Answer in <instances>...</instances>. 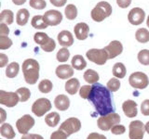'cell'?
<instances>
[{"mask_svg":"<svg viewBox=\"0 0 149 139\" xmlns=\"http://www.w3.org/2000/svg\"><path fill=\"white\" fill-rule=\"evenodd\" d=\"M19 70H20V65L17 62H11L6 69V76L8 78H14L18 75Z\"/></svg>","mask_w":149,"mask_h":139,"instance_id":"31","label":"cell"},{"mask_svg":"<svg viewBox=\"0 0 149 139\" xmlns=\"http://www.w3.org/2000/svg\"><path fill=\"white\" fill-rule=\"evenodd\" d=\"M67 137L68 136H66V133L60 131V130L53 132L50 136V139H67Z\"/></svg>","mask_w":149,"mask_h":139,"instance_id":"43","label":"cell"},{"mask_svg":"<svg viewBox=\"0 0 149 139\" xmlns=\"http://www.w3.org/2000/svg\"><path fill=\"white\" fill-rule=\"evenodd\" d=\"M74 32L78 40H86L90 32V27L85 22H79L74 26Z\"/></svg>","mask_w":149,"mask_h":139,"instance_id":"16","label":"cell"},{"mask_svg":"<svg viewBox=\"0 0 149 139\" xmlns=\"http://www.w3.org/2000/svg\"><path fill=\"white\" fill-rule=\"evenodd\" d=\"M104 49L106 50L107 54H108L109 59H113L119 56L123 51V45L121 44V42L118 40L111 41L109 45H107Z\"/></svg>","mask_w":149,"mask_h":139,"instance_id":"14","label":"cell"},{"mask_svg":"<svg viewBox=\"0 0 149 139\" xmlns=\"http://www.w3.org/2000/svg\"><path fill=\"white\" fill-rule=\"evenodd\" d=\"M144 127H146V132L147 133H149V122H146V124L144 125Z\"/></svg>","mask_w":149,"mask_h":139,"instance_id":"53","label":"cell"},{"mask_svg":"<svg viewBox=\"0 0 149 139\" xmlns=\"http://www.w3.org/2000/svg\"><path fill=\"white\" fill-rule=\"evenodd\" d=\"M52 88H53L52 83H51V81L48 80V79L42 80L38 85V89L43 94H48V93H49L52 90Z\"/></svg>","mask_w":149,"mask_h":139,"instance_id":"33","label":"cell"},{"mask_svg":"<svg viewBox=\"0 0 149 139\" xmlns=\"http://www.w3.org/2000/svg\"><path fill=\"white\" fill-rule=\"evenodd\" d=\"M146 24H147V26L149 27V16L147 17V20H146Z\"/></svg>","mask_w":149,"mask_h":139,"instance_id":"54","label":"cell"},{"mask_svg":"<svg viewBox=\"0 0 149 139\" xmlns=\"http://www.w3.org/2000/svg\"><path fill=\"white\" fill-rule=\"evenodd\" d=\"M12 45V40L8 36H0V49L5 50Z\"/></svg>","mask_w":149,"mask_h":139,"instance_id":"39","label":"cell"},{"mask_svg":"<svg viewBox=\"0 0 149 139\" xmlns=\"http://www.w3.org/2000/svg\"><path fill=\"white\" fill-rule=\"evenodd\" d=\"M60 119L61 117L57 112H50L45 117V122L49 127H55L58 125Z\"/></svg>","mask_w":149,"mask_h":139,"instance_id":"29","label":"cell"},{"mask_svg":"<svg viewBox=\"0 0 149 139\" xmlns=\"http://www.w3.org/2000/svg\"><path fill=\"white\" fill-rule=\"evenodd\" d=\"M71 65L74 69L77 70V71H81L87 67V62L81 55H76L72 58Z\"/></svg>","mask_w":149,"mask_h":139,"instance_id":"23","label":"cell"},{"mask_svg":"<svg viewBox=\"0 0 149 139\" xmlns=\"http://www.w3.org/2000/svg\"><path fill=\"white\" fill-rule=\"evenodd\" d=\"M26 2V0H12V3L16 6H22Z\"/></svg>","mask_w":149,"mask_h":139,"instance_id":"52","label":"cell"},{"mask_svg":"<svg viewBox=\"0 0 149 139\" xmlns=\"http://www.w3.org/2000/svg\"><path fill=\"white\" fill-rule=\"evenodd\" d=\"M113 9L112 6L106 1H101L97 3V5L92 8L91 12V19L96 22H101L104 21L106 18H108L111 14Z\"/></svg>","mask_w":149,"mask_h":139,"instance_id":"3","label":"cell"},{"mask_svg":"<svg viewBox=\"0 0 149 139\" xmlns=\"http://www.w3.org/2000/svg\"><path fill=\"white\" fill-rule=\"evenodd\" d=\"M29 5L33 8L38 9V10L44 9L47 7V3L45 0H30Z\"/></svg>","mask_w":149,"mask_h":139,"instance_id":"40","label":"cell"},{"mask_svg":"<svg viewBox=\"0 0 149 139\" xmlns=\"http://www.w3.org/2000/svg\"><path fill=\"white\" fill-rule=\"evenodd\" d=\"M0 114H1V116H0V122L4 123L5 120L7 118V113H6V111L4 110V109H0Z\"/></svg>","mask_w":149,"mask_h":139,"instance_id":"51","label":"cell"},{"mask_svg":"<svg viewBox=\"0 0 149 139\" xmlns=\"http://www.w3.org/2000/svg\"><path fill=\"white\" fill-rule=\"evenodd\" d=\"M129 83L130 86L135 88V89H144L148 86L149 80L146 73L142 72H136L130 74Z\"/></svg>","mask_w":149,"mask_h":139,"instance_id":"6","label":"cell"},{"mask_svg":"<svg viewBox=\"0 0 149 139\" xmlns=\"http://www.w3.org/2000/svg\"><path fill=\"white\" fill-rule=\"evenodd\" d=\"M50 37H49V35L45 34V32H38L35 34L34 35V40L36 44H38L40 46L46 45L48 42L49 41Z\"/></svg>","mask_w":149,"mask_h":139,"instance_id":"32","label":"cell"},{"mask_svg":"<svg viewBox=\"0 0 149 139\" xmlns=\"http://www.w3.org/2000/svg\"><path fill=\"white\" fill-rule=\"evenodd\" d=\"M30 13L26 8H21L16 14V22L18 25L24 26L27 24L28 21H29Z\"/></svg>","mask_w":149,"mask_h":139,"instance_id":"21","label":"cell"},{"mask_svg":"<svg viewBox=\"0 0 149 139\" xmlns=\"http://www.w3.org/2000/svg\"><path fill=\"white\" fill-rule=\"evenodd\" d=\"M120 116L118 113H110L108 115L101 116L97 120V125L102 131H109L115 125L120 122Z\"/></svg>","mask_w":149,"mask_h":139,"instance_id":"4","label":"cell"},{"mask_svg":"<svg viewBox=\"0 0 149 139\" xmlns=\"http://www.w3.org/2000/svg\"><path fill=\"white\" fill-rule=\"evenodd\" d=\"M87 139H107L104 134L98 133H91L88 136Z\"/></svg>","mask_w":149,"mask_h":139,"instance_id":"50","label":"cell"},{"mask_svg":"<svg viewBox=\"0 0 149 139\" xmlns=\"http://www.w3.org/2000/svg\"><path fill=\"white\" fill-rule=\"evenodd\" d=\"M64 14L69 21H73L77 17V8L74 4H69L65 7Z\"/></svg>","mask_w":149,"mask_h":139,"instance_id":"30","label":"cell"},{"mask_svg":"<svg viewBox=\"0 0 149 139\" xmlns=\"http://www.w3.org/2000/svg\"><path fill=\"white\" fill-rule=\"evenodd\" d=\"M70 57V52L69 50L67 49V47H63L61 48L58 52H57V55H56V58H57V60L59 62H66L68 58Z\"/></svg>","mask_w":149,"mask_h":139,"instance_id":"34","label":"cell"},{"mask_svg":"<svg viewBox=\"0 0 149 139\" xmlns=\"http://www.w3.org/2000/svg\"><path fill=\"white\" fill-rule=\"evenodd\" d=\"M0 21L7 25L12 24L14 21V14L10 9H4L0 14Z\"/></svg>","mask_w":149,"mask_h":139,"instance_id":"27","label":"cell"},{"mask_svg":"<svg viewBox=\"0 0 149 139\" xmlns=\"http://www.w3.org/2000/svg\"><path fill=\"white\" fill-rule=\"evenodd\" d=\"M135 38L139 43H147V42H149V31L146 28H140L135 32Z\"/></svg>","mask_w":149,"mask_h":139,"instance_id":"26","label":"cell"},{"mask_svg":"<svg viewBox=\"0 0 149 139\" xmlns=\"http://www.w3.org/2000/svg\"><path fill=\"white\" fill-rule=\"evenodd\" d=\"M21 139H44L43 136H40V134H36V133H30V134H24L22 136Z\"/></svg>","mask_w":149,"mask_h":139,"instance_id":"47","label":"cell"},{"mask_svg":"<svg viewBox=\"0 0 149 139\" xmlns=\"http://www.w3.org/2000/svg\"><path fill=\"white\" fill-rule=\"evenodd\" d=\"M116 4L121 8H127L132 4V0H116Z\"/></svg>","mask_w":149,"mask_h":139,"instance_id":"46","label":"cell"},{"mask_svg":"<svg viewBox=\"0 0 149 139\" xmlns=\"http://www.w3.org/2000/svg\"><path fill=\"white\" fill-rule=\"evenodd\" d=\"M86 57L90 61L95 63L97 65H104L107 60L109 59L108 54L104 48L98 49V48H91L87 51Z\"/></svg>","mask_w":149,"mask_h":139,"instance_id":"5","label":"cell"},{"mask_svg":"<svg viewBox=\"0 0 149 139\" xmlns=\"http://www.w3.org/2000/svg\"><path fill=\"white\" fill-rule=\"evenodd\" d=\"M141 112L144 116H149V99H146L142 103Z\"/></svg>","mask_w":149,"mask_h":139,"instance_id":"44","label":"cell"},{"mask_svg":"<svg viewBox=\"0 0 149 139\" xmlns=\"http://www.w3.org/2000/svg\"><path fill=\"white\" fill-rule=\"evenodd\" d=\"M55 72L58 78L62 80H66L74 75V68L68 64H63L56 68Z\"/></svg>","mask_w":149,"mask_h":139,"instance_id":"15","label":"cell"},{"mask_svg":"<svg viewBox=\"0 0 149 139\" xmlns=\"http://www.w3.org/2000/svg\"><path fill=\"white\" fill-rule=\"evenodd\" d=\"M106 87L108 88V90L110 92H116L118 91V89L120 88V81L118 80V78H111L110 80L107 83Z\"/></svg>","mask_w":149,"mask_h":139,"instance_id":"37","label":"cell"},{"mask_svg":"<svg viewBox=\"0 0 149 139\" xmlns=\"http://www.w3.org/2000/svg\"><path fill=\"white\" fill-rule=\"evenodd\" d=\"M83 77H84V80L88 83H90V85H95V83H97V82L100 80V76H99V74H98V72L91 69L87 70V71L84 72Z\"/></svg>","mask_w":149,"mask_h":139,"instance_id":"22","label":"cell"},{"mask_svg":"<svg viewBox=\"0 0 149 139\" xmlns=\"http://www.w3.org/2000/svg\"><path fill=\"white\" fill-rule=\"evenodd\" d=\"M39 63L34 58H27L22 63L24 80L29 85H35L39 78Z\"/></svg>","mask_w":149,"mask_h":139,"instance_id":"2","label":"cell"},{"mask_svg":"<svg viewBox=\"0 0 149 139\" xmlns=\"http://www.w3.org/2000/svg\"><path fill=\"white\" fill-rule=\"evenodd\" d=\"M31 24L32 26L35 28V29H46L48 28V24L46 23L45 20H44V17L42 15H36L33 17L32 21H31Z\"/></svg>","mask_w":149,"mask_h":139,"instance_id":"25","label":"cell"},{"mask_svg":"<svg viewBox=\"0 0 149 139\" xmlns=\"http://www.w3.org/2000/svg\"><path fill=\"white\" fill-rule=\"evenodd\" d=\"M16 93L18 94L19 97H20V101L21 102H26L28 99L30 98V96H31V92L26 87L19 88V89H17Z\"/></svg>","mask_w":149,"mask_h":139,"instance_id":"35","label":"cell"},{"mask_svg":"<svg viewBox=\"0 0 149 139\" xmlns=\"http://www.w3.org/2000/svg\"><path fill=\"white\" fill-rule=\"evenodd\" d=\"M123 112L128 118L136 117L138 110H137V103L133 100H126L122 105Z\"/></svg>","mask_w":149,"mask_h":139,"instance_id":"17","label":"cell"},{"mask_svg":"<svg viewBox=\"0 0 149 139\" xmlns=\"http://www.w3.org/2000/svg\"><path fill=\"white\" fill-rule=\"evenodd\" d=\"M138 61L142 65L147 66L149 65V50L148 49H143L138 53Z\"/></svg>","mask_w":149,"mask_h":139,"instance_id":"36","label":"cell"},{"mask_svg":"<svg viewBox=\"0 0 149 139\" xmlns=\"http://www.w3.org/2000/svg\"><path fill=\"white\" fill-rule=\"evenodd\" d=\"M113 74L116 78L122 79L126 75V67L123 63L116 62L113 66Z\"/></svg>","mask_w":149,"mask_h":139,"instance_id":"28","label":"cell"},{"mask_svg":"<svg viewBox=\"0 0 149 139\" xmlns=\"http://www.w3.org/2000/svg\"><path fill=\"white\" fill-rule=\"evenodd\" d=\"M0 133L3 137H6L8 139H13L16 136L15 132L9 123H2L1 127H0Z\"/></svg>","mask_w":149,"mask_h":139,"instance_id":"24","label":"cell"},{"mask_svg":"<svg viewBox=\"0 0 149 139\" xmlns=\"http://www.w3.org/2000/svg\"><path fill=\"white\" fill-rule=\"evenodd\" d=\"M88 100L94 106L96 112L99 115L104 116L113 113L114 107L112 104L110 91L101 83H97L92 85Z\"/></svg>","mask_w":149,"mask_h":139,"instance_id":"1","label":"cell"},{"mask_svg":"<svg viewBox=\"0 0 149 139\" xmlns=\"http://www.w3.org/2000/svg\"><path fill=\"white\" fill-rule=\"evenodd\" d=\"M54 104L56 109H59V110H62L64 111L69 109L70 107V100L67 97V96L65 95H59L55 97V100H54Z\"/></svg>","mask_w":149,"mask_h":139,"instance_id":"19","label":"cell"},{"mask_svg":"<svg viewBox=\"0 0 149 139\" xmlns=\"http://www.w3.org/2000/svg\"><path fill=\"white\" fill-rule=\"evenodd\" d=\"M49 1L51 4L53 5V6L57 7V8H61V7L65 6L67 0H49Z\"/></svg>","mask_w":149,"mask_h":139,"instance_id":"49","label":"cell"},{"mask_svg":"<svg viewBox=\"0 0 149 139\" xmlns=\"http://www.w3.org/2000/svg\"><path fill=\"white\" fill-rule=\"evenodd\" d=\"M35 125V120L29 114L23 115L22 118H20L16 122V127L18 129V132L22 134H27L30 129L33 128Z\"/></svg>","mask_w":149,"mask_h":139,"instance_id":"9","label":"cell"},{"mask_svg":"<svg viewBox=\"0 0 149 139\" xmlns=\"http://www.w3.org/2000/svg\"><path fill=\"white\" fill-rule=\"evenodd\" d=\"M58 42L61 45H63V47H68L71 46L74 44V37L73 34H71V32L63 30L62 32H59L58 34Z\"/></svg>","mask_w":149,"mask_h":139,"instance_id":"18","label":"cell"},{"mask_svg":"<svg viewBox=\"0 0 149 139\" xmlns=\"http://www.w3.org/2000/svg\"><path fill=\"white\" fill-rule=\"evenodd\" d=\"M144 132H146V127L141 120H133L130 123V139H143Z\"/></svg>","mask_w":149,"mask_h":139,"instance_id":"11","label":"cell"},{"mask_svg":"<svg viewBox=\"0 0 149 139\" xmlns=\"http://www.w3.org/2000/svg\"><path fill=\"white\" fill-rule=\"evenodd\" d=\"M144 19H146V12L141 8H133L130 9L128 14V20L130 23L135 26L142 24Z\"/></svg>","mask_w":149,"mask_h":139,"instance_id":"12","label":"cell"},{"mask_svg":"<svg viewBox=\"0 0 149 139\" xmlns=\"http://www.w3.org/2000/svg\"><path fill=\"white\" fill-rule=\"evenodd\" d=\"M40 47L42 50L45 51V52H52V51L56 48V43L52 38H50L48 43L44 45L40 46Z\"/></svg>","mask_w":149,"mask_h":139,"instance_id":"41","label":"cell"},{"mask_svg":"<svg viewBox=\"0 0 149 139\" xmlns=\"http://www.w3.org/2000/svg\"><path fill=\"white\" fill-rule=\"evenodd\" d=\"M125 132H126V128L125 126H123V125H121V124H116L111 129V133L113 134H116V136L123 134Z\"/></svg>","mask_w":149,"mask_h":139,"instance_id":"42","label":"cell"},{"mask_svg":"<svg viewBox=\"0 0 149 139\" xmlns=\"http://www.w3.org/2000/svg\"><path fill=\"white\" fill-rule=\"evenodd\" d=\"M51 109V103L48 98H38L36 99L32 106V111L37 117H42L47 112Z\"/></svg>","mask_w":149,"mask_h":139,"instance_id":"8","label":"cell"},{"mask_svg":"<svg viewBox=\"0 0 149 139\" xmlns=\"http://www.w3.org/2000/svg\"><path fill=\"white\" fill-rule=\"evenodd\" d=\"M9 34V29L6 23H0V36H8Z\"/></svg>","mask_w":149,"mask_h":139,"instance_id":"45","label":"cell"},{"mask_svg":"<svg viewBox=\"0 0 149 139\" xmlns=\"http://www.w3.org/2000/svg\"><path fill=\"white\" fill-rule=\"evenodd\" d=\"M91 89H92V85H83L82 87H80V89H79V96H80V97H82L83 99H88Z\"/></svg>","mask_w":149,"mask_h":139,"instance_id":"38","label":"cell"},{"mask_svg":"<svg viewBox=\"0 0 149 139\" xmlns=\"http://www.w3.org/2000/svg\"><path fill=\"white\" fill-rule=\"evenodd\" d=\"M81 129V122L80 120L77 118H69L65 120L64 122L60 125L59 130L66 133V136H69L73 133H77Z\"/></svg>","mask_w":149,"mask_h":139,"instance_id":"7","label":"cell"},{"mask_svg":"<svg viewBox=\"0 0 149 139\" xmlns=\"http://www.w3.org/2000/svg\"><path fill=\"white\" fill-rule=\"evenodd\" d=\"M20 101V97L16 92H7L1 90L0 91V103L8 108L15 107L18 102Z\"/></svg>","mask_w":149,"mask_h":139,"instance_id":"10","label":"cell"},{"mask_svg":"<svg viewBox=\"0 0 149 139\" xmlns=\"http://www.w3.org/2000/svg\"><path fill=\"white\" fill-rule=\"evenodd\" d=\"M8 56L6 54H4V53L0 54V67H1V68L5 67L8 64Z\"/></svg>","mask_w":149,"mask_h":139,"instance_id":"48","label":"cell"},{"mask_svg":"<svg viewBox=\"0 0 149 139\" xmlns=\"http://www.w3.org/2000/svg\"><path fill=\"white\" fill-rule=\"evenodd\" d=\"M43 17L46 23L49 26L59 25L63 21V14L58 10H55V9L48 10L43 15Z\"/></svg>","mask_w":149,"mask_h":139,"instance_id":"13","label":"cell"},{"mask_svg":"<svg viewBox=\"0 0 149 139\" xmlns=\"http://www.w3.org/2000/svg\"><path fill=\"white\" fill-rule=\"evenodd\" d=\"M79 88H80V83L77 78H71L65 83V91L69 95H76Z\"/></svg>","mask_w":149,"mask_h":139,"instance_id":"20","label":"cell"}]
</instances>
